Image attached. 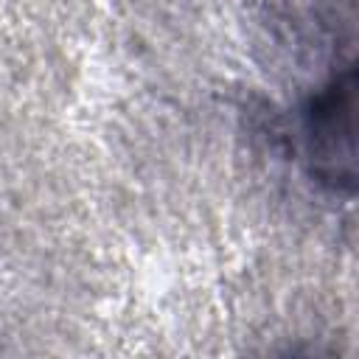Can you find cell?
Instances as JSON below:
<instances>
[{"label": "cell", "instance_id": "cell-1", "mask_svg": "<svg viewBox=\"0 0 359 359\" xmlns=\"http://www.w3.org/2000/svg\"><path fill=\"white\" fill-rule=\"evenodd\" d=\"M303 151L311 177L351 194L356 185V70L337 73L303 112Z\"/></svg>", "mask_w": 359, "mask_h": 359}]
</instances>
